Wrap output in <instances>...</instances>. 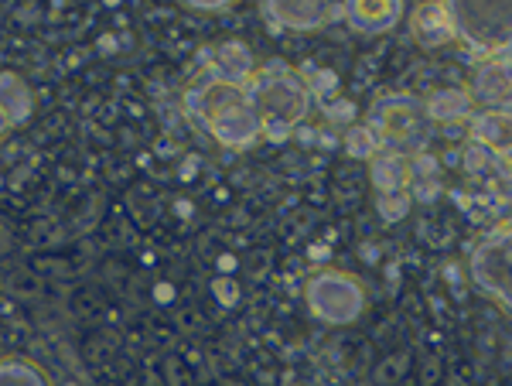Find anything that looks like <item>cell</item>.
I'll return each instance as SVG.
<instances>
[{"mask_svg": "<svg viewBox=\"0 0 512 386\" xmlns=\"http://www.w3.org/2000/svg\"><path fill=\"white\" fill-rule=\"evenodd\" d=\"M366 127L376 134L379 147L396 154H417L427 151V144L434 141L437 123L427 117L424 100L407 93H390L383 100H376L366 113Z\"/></svg>", "mask_w": 512, "mask_h": 386, "instance_id": "1", "label": "cell"}, {"mask_svg": "<svg viewBox=\"0 0 512 386\" xmlns=\"http://www.w3.org/2000/svg\"><path fill=\"white\" fill-rule=\"evenodd\" d=\"M458 38L485 59H509L512 0H444Z\"/></svg>", "mask_w": 512, "mask_h": 386, "instance_id": "2", "label": "cell"}, {"mask_svg": "<svg viewBox=\"0 0 512 386\" xmlns=\"http://www.w3.org/2000/svg\"><path fill=\"white\" fill-rule=\"evenodd\" d=\"M246 103L260 113V120H284V123H301L308 117L311 93L308 82L287 65L270 62L260 76H250V86H243Z\"/></svg>", "mask_w": 512, "mask_h": 386, "instance_id": "3", "label": "cell"}, {"mask_svg": "<svg viewBox=\"0 0 512 386\" xmlns=\"http://www.w3.org/2000/svg\"><path fill=\"white\" fill-rule=\"evenodd\" d=\"M311 315L328 325H352L366 311V291L345 270H318L304 287Z\"/></svg>", "mask_w": 512, "mask_h": 386, "instance_id": "4", "label": "cell"}, {"mask_svg": "<svg viewBox=\"0 0 512 386\" xmlns=\"http://www.w3.org/2000/svg\"><path fill=\"white\" fill-rule=\"evenodd\" d=\"M509 264H512V229L509 223H499L475 243L472 257H468V270H472V281L482 287L489 298L499 301L502 308L512 305Z\"/></svg>", "mask_w": 512, "mask_h": 386, "instance_id": "5", "label": "cell"}, {"mask_svg": "<svg viewBox=\"0 0 512 386\" xmlns=\"http://www.w3.org/2000/svg\"><path fill=\"white\" fill-rule=\"evenodd\" d=\"M205 130H209L222 147L243 151V147H253L263 137V120L250 103L239 100L233 106H226L219 117H212V123Z\"/></svg>", "mask_w": 512, "mask_h": 386, "instance_id": "6", "label": "cell"}, {"mask_svg": "<svg viewBox=\"0 0 512 386\" xmlns=\"http://www.w3.org/2000/svg\"><path fill=\"white\" fill-rule=\"evenodd\" d=\"M239 100H246L243 86L209 76V79L195 82V86L185 93V110H188V117H192L195 123L209 127L212 117H219V113L226 110V106H233V103H239Z\"/></svg>", "mask_w": 512, "mask_h": 386, "instance_id": "7", "label": "cell"}, {"mask_svg": "<svg viewBox=\"0 0 512 386\" xmlns=\"http://www.w3.org/2000/svg\"><path fill=\"white\" fill-rule=\"evenodd\" d=\"M342 14L359 35H386L403 18V0H342Z\"/></svg>", "mask_w": 512, "mask_h": 386, "instance_id": "8", "label": "cell"}, {"mask_svg": "<svg viewBox=\"0 0 512 386\" xmlns=\"http://www.w3.org/2000/svg\"><path fill=\"white\" fill-rule=\"evenodd\" d=\"M267 14L287 31H321L332 21V0H267Z\"/></svg>", "mask_w": 512, "mask_h": 386, "instance_id": "9", "label": "cell"}, {"mask_svg": "<svg viewBox=\"0 0 512 386\" xmlns=\"http://www.w3.org/2000/svg\"><path fill=\"white\" fill-rule=\"evenodd\" d=\"M410 31H414L417 45L424 48H444L458 38L444 0H424V4H417L414 14H410Z\"/></svg>", "mask_w": 512, "mask_h": 386, "instance_id": "10", "label": "cell"}, {"mask_svg": "<svg viewBox=\"0 0 512 386\" xmlns=\"http://www.w3.org/2000/svg\"><path fill=\"white\" fill-rule=\"evenodd\" d=\"M468 96L485 110H509V59H485L478 65Z\"/></svg>", "mask_w": 512, "mask_h": 386, "instance_id": "11", "label": "cell"}, {"mask_svg": "<svg viewBox=\"0 0 512 386\" xmlns=\"http://www.w3.org/2000/svg\"><path fill=\"white\" fill-rule=\"evenodd\" d=\"M369 178H373L376 192H400L410 182V158L407 154H396L379 147L376 158L369 161Z\"/></svg>", "mask_w": 512, "mask_h": 386, "instance_id": "12", "label": "cell"}, {"mask_svg": "<svg viewBox=\"0 0 512 386\" xmlns=\"http://www.w3.org/2000/svg\"><path fill=\"white\" fill-rule=\"evenodd\" d=\"M468 137H472V144L509 154V110H485L468 117Z\"/></svg>", "mask_w": 512, "mask_h": 386, "instance_id": "13", "label": "cell"}, {"mask_svg": "<svg viewBox=\"0 0 512 386\" xmlns=\"http://www.w3.org/2000/svg\"><path fill=\"white\" fill-rule=\"evenodd\" d=\"M212 76L226 79V82H250L253 76V52L243 45V41H222L216 48V59H212Z\"/></svg>", "mask_w": 512, "mask_h": 386, "instance_id": "14", "label": "cell"}, {"mask_svg": "<svg viewBox=\"0 0 512 386\" xmlns=\"http://www.w3.org/2000/svg\"><path fill=\"white\" fill-rule=\"evenodd\" d=\"M472 96L458 86H444V89H434L431 96L424 100V110L427 117L434 123H458V120H468L472 117Z\"/></svg>", "mask_w": 512, "mask_h": 386, "instance_id": "15", "label": "cell"}, {"mask_svg": "<svg viewBox=\"0 0 512 386\" xmlns=\"http://www.w3.org/2000/svg\"><path fill=\"white\" fill-rule=\"evenodd\" d=\"M0 113L11 123H24L31 113V89L14 72H0Z\"/></svg>", "mask_w": 512, "mask_h": 386, "instance_id": "16", "label": "cell"}, {"mask_svg": "<svg viewBox=\"0 0 512 386\" xmlns=\"http://www.w3.org/2000/svg\"><path fill=\"white\" fill-rule=\"evenodd\" d=\"M461 168L475 178H492V175H506L509 168V154L492 151V147L482 144H468L465 154H461Z\"/></svg>", "mask_w": 512, "mask_h": 386, "instance_id": "17", "label": "cell"}, {"mask_svg": "<svg viewBox=\"0 0 512 386\" xmlns=\"http://www.w3.org/2000/svg\"><path fill=\"white\" fill-rule=\"evenodd\" d=\"M48 376L28 359H4L0 363V386H45Z\"/></svg>", "mask_w": 512, "mask_h": 386, "instance_id": "18", "label": "cell"}, {"mask_svg": "<svg viewBox=\"0 0 512 386\" xmlns=\"http://www.w3.org/2000/svg\"><path fill=\"white\" fill-rule=\"evenodd\" d=\"M342 147L355 161H373L379 151V141L366 123H349V130H345V137H342Z\"/></svg>", "mask_w": 512, "mask_h": 386, "instance_id": "19", "label": "cell"}, {"mask_svg": "<svg viewBox=\"0 0 512 386\" xmlns=\"http://www.w3.org/2000/svg\"><path fill=\"white\" fill-rule=\"evenodd\" d=\"M410 205H414V199H410L407 188L376 195V212L383 216V223H403V219H407V212H410Z\"/></svg>", "mask_w": 512, "mask_h": 386, "instance_id": "20", "label": "cell"}, {"mask_svg": "<svg viewBox=\"0 0 512 386\" xmlns=\"http://www.w3.org/2000/svg\"><path fill=\"white\" fill-rule=\"evenodd\" d=\"M308 93L315 96V100L325 106V103H332L335 96H338V76L332 69H318L315 72V79L308 82Z\"/></svg>", "mask_w": 512, "mask_h": 386, "instance_id": "21", "label": "cell"}, {"mask_svg": "<svg viewBox=\"0 0 512 386\" xmlns=\"http://www.w3.org/2000/svg\"><path fill=\"white\" fill-rule=\"evenodd\" d=\"M410 178H441V164L427 151L410 154Z\"/></svg>", "mask_w": 512, "mask_h": 386, "instance_id": "22", "label": "cell"}, {"mask_svg": "<svg viewBox=\"0 0 512 386\" xmlns=\"http://www.w3.org/2000/svg\"><path fill=\"white\" fill-rule=\"evenodd\" d=\"M410 199L414 202H434L441 195V178H410Z\"/></svg>", "mask_w": 512, "mask_h": 386, "instance_id": "23", "label": "cell"}, {"mask_svg": "<svg viewBox=\"0 0 512 386\" xmlns=\"http://www.w3.org/2000/svg\"><path fill=\"white\" fill-rule=\"evenodd\" d=\"M355 103L352 100H342V96H335L332 103H325V117L328 123H355Z\"/></svg>", "mask_w": 512, "mask_h": 386, "instance_id": "24", "label": "cell"}, {"mask_svg": "<svg viewBox=\"0 0 512 386\" xmlns=\"http://www.w3.org/2000/svg\"><path fill=\"white\" fill-rule=\"evenodd\" d=\"M291 134H294V123H284V120H263V137H267V141L284 144V141H291Z\"/></svg>", "mask_w": 512, "mask_h": 386, "instance_id": "25", "label": "cell"}, {"mask_svg": "<svg viewBox=\"0 0 512 386\" xmlns=\"http://www.w3.org/2000/svg\"><path fill=\"white\" fill-rule=\"evenodd\" d=\"M212 291H216L219 305H226V308L239 305V287H236V281H229V277H219V281L212 284Z\"/></svg>", "mask_w": 512, "mask_h": 386, "instance_id": "26", "label": "cell"}, {"mask_svg": "<svg viewBox=\"0 0 512 386\" xmlns=\"http://www.w3.org/2000/svg\"><path fill=\"white\" fill-rule=\"evenodd\" d=\"M181 4H188L192 11H226L236 0H181Z\"/></svg>", "mask_w": 512, "mask_h": 386, "instance_id": "27", "label": "cell"}, {"mask_svg": "<svg viewBox=\"0 0 512 386\" xmlns=\"http://www.w3.org/2000/svg\"><path fill=\"white\" fill-rule=\"evenodd\" d=\"M291 137H297V144H315V137H318V130H311L308 123H294V134Z\"/></svg>", "mask_w": 512, "mask_h": 386, "instance_id": "28", "label": "cell"}, {"mask_svg": "<svg viewBox=\"0 0 512 386\" xmlns=\"http://www.w3.org/2000/svg\"><path fill=\"white\" fill-rule=\"evenodd\" d=\"M311 257H315V260H325V246H311Z\"/></svg>", "mask_w": 512, "mask_h": 386, "instance_id": "29", "label": "cell"}, {"mask_svg": "<svg viewBox=\"0 0 512 386\" xmlns=\"http://www.w3.org/2000/svg\"><path fill=\"white\" fill-rule=\"evenodd\" d=\"M7 127H11V120H7V117H4V113H0V137H4V134H7Z\"/></svg>", "mask_w": 512, "mask_h": 386, "instance_id": "30", "label": "cell"}]
</instances>
